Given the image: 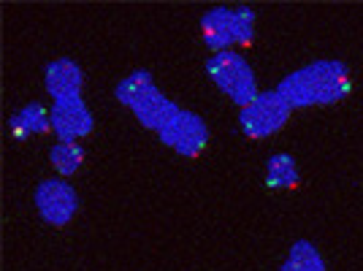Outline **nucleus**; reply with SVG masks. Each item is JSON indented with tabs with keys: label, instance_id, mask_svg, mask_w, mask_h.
<instances>
[{
	"label": "nucleus",
	"instance_id": "nucleus-13",
	"mask_svg": "<svg viewBox=\"0 0 363 271\" xmlns=\"http://www.w3.org/2000/svg\"><path fill=\"white\" fill-rule=\"evenodd\" d=\"M49 160H52V166L60 177H71L84 163V150L79 147V141H60V144L52 147Z\"/></svg>",
	"mask_w": 363,
	"mask_h": 271
},
{
	"label": "nucleus",
	"instance_id": "nucleus-3",
	"mask_svg": "<svg viewBox=\"0 0 363 271\" xmlns=\"http://www.w3.org/2000/svg\"><path fill=\"white\" fill-rule=\"evenodd\" d=\"M255 35V14L250 9H212L201 19L203 44L217 52H233V46H250Z\"/></svg>",
	"mask_w": 363,
	"mask_h": 271
},
{
	"label": "nucleus",
	"instance_id": "nucleus-1",
	"mask_svg": "<svg viewBox=\"0 0 363 271\" xmlns=\"http://www.w3.org/2000/svg\"><path fill=\"white\" fill-rule=\"evenodd\" d=\"M350 84L352 79L345 62L318 60L282 79L277 92L288 101L290 109H309V106L339 104L342 98H347Z\"/></svg>",
	"mask_w": 363,
	"mask_h": 271
},
{
	"label": "nucleus",
	"instance_id": "nucleus-9",
	"mask_svg": "<svg viewBox=\"0 0 363 271\" xmlns=\"http://www.w3.org/2000/svg\"><path fill=\"white\" fill-rule=\"evenodd\" d=\"M46 92L55 101H68V98H82V87H84V71L68 57L49 62L46 68Z\"/></svg>",
	"mask_w": 363,
	"mask_h": 271
},
{
	"label": "nucleus",
	"instance_id": "nucleus-8",
	"mask_svg": "<svg viewBox=\"0 0 363 271\" xmlns=\"http://www.w3.org/2000/svg\"><path fill=\"white\" fill-rule=\"evenodd\" d=\"M52 131L60 141H79L92 133V114L82 98L55 101L52 106Z\"/></svg>",
	"mask_w": 363,
	"mask_h": 271
},
{
	"label": "nucleus",
	"instance_id": "nucleus-2",
	"mask_svg": "<svg viewBox=\"0 0 363 271\" xmlns=\"http://www.w3.org/2000/svg\"><path fill=\"white\" fill-rule=\"evenodd\" d=\"M117 101H120L125 109H130L133 117H136L144 128L155 131V133H157V131L174 117V111L179 109L174 101H168L166 95L160 92V87L155 84V79H152L147 71H136V74L125 76L120 84H117Z\"/></svg>",
	"mask_w": 363,
	"mask_h": 271
},
{
	"label": "nucleus",
	"instance_id": "nucleus-7",
	"mask_svg": "<svg viewBox=\"0 0 363 271\" xmlns=\"http://www.w3.org/2000/svg\"><path fill=\"white\" fill-rule=\"evenodd\" d=\"M35 209L49 226L62 228L74 220L79 209V198L76 190L62 179H46L35 187Z\"/></svg>",
	"mask_w": 363,
	"mask_h": 271
},
{
	"label": "nucleus",
	"instance_id": "nucleus-4",
	"mask_svg": "<svg viewBox=\"0 0 363 271\" xmlns=\"http://www.w3.org/2000/svg\"><path fill=\"white\" fill-rule=\"evenodd\" d=\"M206 74L212 76V82L225 92L236 106H247L255 101L257 90L255 71L250 68V62L244 60L239 52H217L206 60Z\"/></svg>",
	"mask_w": 363,
	"mask_h": 271
},
{
	"label": "nucleus",
	"instance_id": "nucleus-10",
	"mask_svg": "<svg viewBox=\"0 0 363 271\" xmlns=\"http://www.w3.org/2000/svg\"><path fill=\"white\" fill-rule=\"evenodd\" d=\"M46 131H52V109H46L41 104H28L22 106L11 117V133L14 138H33L41 136Z\"/></svg>",
	"mask_w": 363,
	"mask_h": 271
},
{
	"label": "nucleus",
	"instance_id": "nucleus-12",
	"mask_svg": "<svg viewBox=\"0 0 363 271\" xmlns=\"http://www.w3.org/2000/svg\"><path fill=\"white\" fill-rule=\"evenodd\" d=\"M279 271H325V260H323L315 244L296 241Z\"/></svg>",
	"mask_w": 363,
	"mask_h": 271
},
{
	"label": "nucleus",
	"instance_id": "nucleus-5",
	"mask_svg": "<svg viewBox=\"0 0 363 271\" xmlns=\"http://www.w3.org/2000/svg\"><path fill=\"white\" fill-rule=\"evenodd\" d=\"M290 104L277 90L260 92L255 101L242 106L239 111V128L247 138H266L282 131L290 120Z\"/></svg>",
	"mask_w": 363,
	"mask_h": 271
},
{
	"label": "nucleus",
	"instance_id": "nucleus-11",
	"mask_svg": "<svg viewBox=\"0 0 363 271\" xmlns=\"http://www.w3.org/2000/svg\"><path fill=\"white\" fill-rule=\"evenodd\" d=\"M298 168H296V160L290 155H272L266 160V182L274 190H290L298 184Z\"/></svg>",
	"mask_w": 363,
	"mask_h": 271
},
{
	"label": "nucleus",
	"instance_id": "nucleus-6",
	"mask_svg": "<svg viewBox=\"0 0 363 271\" xmlns=\"http://www.w3.org/2000/svg\"><path fill=\"white\" fill-rule=\"evenodd\" d=\"M157 136H160V141L166 147H171L174 152L184 155V157H198L209 144L206 122L201 120L198 114H193V111H184V109H177L174 117L157 131Z\"/></svg>",
	"mask_w": 363,
	"mask_h": 271
}]
</instances>
